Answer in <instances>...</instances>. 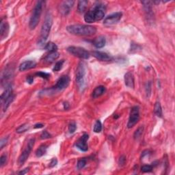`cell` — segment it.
<instances>
[{
	"mask_svg": "<svg viewBox=\"0 0 175 175\" xmlns=\"http://www.w3.org/2000/svg\"><path fill=\"white\" fill-rule=\"evenodd\" d=\"M105 14V6L102 4H97L90 9L84 15L85 21L89 24L103 19Z\"/></svg>",
	"mask_w": 175,
	"mask_h": 175,
	"instance_id": "6da1fadb",
	"label": "cell"
},
{
	"mask_svg": "<svg viewBox=\"0 0 175 175\" xmlns=\"http://www.w3.org/2000/svg\"><path fill=\"white\" fill-rule=\"evenodd\" d=\"M66 30L71 34L77 36H92L96 34L97 28L88 25H71L66 27Z\"/></svg>",
	"mask_w": 175,
	"mask_h": 175,
	"instance_id": "7a4b0ae2",
	"label": "cell"
},
{
	"mask_svg": "<svg viewBox=\"0 0 175 175\" xmlns=\"http://www.w3.org/2000/svg\"><path fill=\"white\" fill-rule=\"evenodd\" d=\"M52 26V17L51 15L48 13L46 15L45 22L42 25L40 31V36L38 40V45L40 46L45 45V43L50 34L51 28Z\"/></svg>",
	"mask_w": 175,
	"mask_h": 175,
	"instance_id": "3957f363",
	"label": "cell"
},
{
	"mask_svg": "<svg viewBox=\"0 0 175 175\" xmlns=\"http://www.w3.org/2000/svg\"><path fill=\"white\" fill-rule=\"evenodd\" d=\"M44 4H45V2L43 1H38L37 2V4H36L33 10L32 14L31 16L29 23V27L31 30L35 29L36 27L38 25V23H39Z\"/></svg>",
	"mask_w": 175,
	"mask_h": 175,
	"instance_id": "277c9868",
	"label": "cell"
},
{
	"mask_svg": "<svg viewBox=\"0 0 175 175\" xmlns=\"http://www.w3.org/2000/svg\"><path fill=\"white\" fill-rule=\"evenodd\" d=\"M67 51L68 53H70L72 55H73L75 57L79 58L84 59V60H87L90 58V53L84 48L80 47H75V46H71L68 47Z\"/></svg>",
	"mask_w": 175,
	"mask_h": 175,
	"instance_id": "5b68a950",
	"label": "cell"
},
{
	"mask_svg": "<svg viewBox=\"0 0 175 175\" xmlns=\"http://www.w3.org/2000/svg\"><path fill=\"white\" fill-rule=\"evenodd\" d=\"M34 143H35L34 138L30 139L29 142H28L26 148H25V150L23 151V153L21 154L19 158V161H18V162H19V164L20 166H22L23 164L26 161L27 158H29L31 151H32V149L34 145Z\"/></svg>",
	"mask_w": 175,
	"mask_h": 175,
	"instance_id": "8992f818",
	"label": "cell"
},
{
	"mask_svg": "<svg viewBox=\"0 0 175 175\" xmlns=\"http://www.w3.org/2000/svg\"><path fill=\"white\" fill-rule=\"evenodd\" d=\"M139 120H140V109L138 106H134L131 110L127 127L129 129L133 127L138 122Z\"/></svg>",
	"mask_w": 175,
	"mask_h": 175,
	"instance_id": "52a82bcc",
	"label": "cell"
},
{
	"mask_svg": "<svg viewBox=\"0 0 175 175\" xmlns=\"http://www.w3.org/2000/svg\"><path fill=\"white\" fill-rule=\"evenodd\" d=\"M70 78L68 75H62L58 79L55 86L51 88V90L53 91H61L65 89L68 86Z\"/></svg>",
	"mask_w": 175,
	"mask_h": 175,
	"instance_id": "ba28073f",
	"label": "cell"
},
{
	"mask_svg": "<svg viewBox=\"0 0 175 175\" xmlns=\"http://www.w3.org/2000/svg\"><path fill=\"white\" fill-rule=\"evenodd\" d=\"M86 65L84 62H81L79 64L76 70V82L78 84L81 85L84 83V79L85 75H86Z\"/></svg>",
	"mask_w": 175,
	"mask_h": 175,
	"instance_id": "9c48e42d",
	"label": "cell"
},
{
	"mask_svg": "<svg viewBox=\"0 0 175 175\" xmlns=\"http://www.w3.org/2000/svg\"><path fill=\"white\" fill-rule=\"evenodd\" d=\"M122 16V12H115V13L108 15L107 17L105 18L103 24L105 25H114L119 22V21L121 19Z\"/></svg>",
	"mask_w": 175,
	"mask_h": 175,
	"instance_id": "30bf717a",
	"label": "cell"
},
{
	"mask_svg": "<svg viewBox=\"0 0 175 175\" xmlns=\"http://www.w3.org/2000/svg\"><path fill=\"white\" fill-rule=\"evenodd\" d=\"M74 1H64L60 3V6H58L59 12L63 15V16H66V15L69 14L71 8L73 7L74 5Z\"/></svg>",
	"mask_w": 175,
	"mask_h": 175,
	"instance_id": "8fae6325",
	"label": "cell"
},
{
	"mask_svg": "<svg viewBox=\"0 0 175 175\" xmlns=\"http://www.w3.org/2000/svg\"><path fill=\"white\" fill-rule=\"evenodd\" d=\"M13 76V68H12V66H7L6 70L4 71L3 75L2 77V86H5L6 88L10 84L8 82L10 79Z\"/></svg>",
	"mask_w": 175,
	"mask_h": 175,
	"instance_id": "7c38bea8",
	"label": "cell"
},
{
	"mask_svg": "<svg viewBox=\"0 0 175 175\" xmlns=\"http://www.w3.org/2000/svg\"><path fill=\"white\" fill-rule=\"evenodd\" d=\"M88 138H89V135L85 133V134L82 135L81 138L76 142L75 144L76 147L83 152L87 151L88 150V146L86 142L88 140Z\"/></svg>",
	"mask_w": 175,
	"mask_h": 175,
	"instance_id": "4fadbf2b",
	"label": "cell"
},
{
	"mask_svg": "<svg viewBox=\"0 0 175 175\" xmlns=\"http://www.w3.org/2000/svg\"><path fill=\"white\" fill-rule=\"evenodd\" d=\"M92 55L94 56L95 58L100 61H104L108 62L112 60V58L110 55L105 52H102V51H94L92 52Z\"/></svg>",
	"mask_w": 175,
	"mask_h": 175,
	"instance_id": "5bb4252c",
	"label": "cell"
},
{
	"mask_svg": "<svg viewBox=\"0 0 175 175\" xmlns=\"http://www.w3.org/2000/svg\"><path fill=\"white\" fill-rule=\"evenodd\" d=\"M141 3L144 5V8H145L146 16L147 17L148 21L153 19V10H152V4L153 2L150 1H144L141 2Z\"/></svg>",
	"mask_w": 175,
	"mask_h": 175,
	"instance_id": "9a60e30c",
	"label": "cell"
},
{
	"mask_svg": "<svg viewBox=\"0 0 175 175\" xmlns=\"http://www.w3.org/2000/svg\"><path fill=\"white\" fill-rule=\"evenodd\" d=\"M9 32V25L8 23L4 21V19H2L1 21V25H0V33H1V40H3L5 39L8 35Z\"/></svg>",
	"mask_w": 175,
	"mask_h": 175,
	"instance_id": "2e32d148",
	"label": "cell"
},
{
	"mask_svg": "<svg viewBox=\"0 0 175 175\" xmlns=\"http://www.w3.org/2000/svg\"><path fill=\"white\" fill-rule=\"evenodd\" d=\"M36 66H37V63H36L35 61H25L20 64L19 69L20 71H25L31 68H34L36 67Z\"/></svg>",
	"mask_w": 175,
	"mask_h": 175,
	"instance_id": "e0dca14e",
	"label": "cell"
},
{
	"mask_svg": "<svg viewBox=\"0 0 175 175\" xmlns=\"http://www.w3.org/2000/svg\"><path fill=\"white\" fill-rule=\"evenodd\" d=\"M125 84L126 86L130 88H134V78H133V75L131 72H128L125 75Z\"/></svg>",
	"mask_w": 175,
	"mask_h": 175,
	"instance_id": "ac0fdd59",
	"label": "cell"
},
{
	"mask_svg": "<svg viewBox=\"0 0 175 175\" xmlns=\"http://www.w3.org/2000/svg\"><path fill=\"white\" fill-rule=\"evenodd\" d=\"M105 91H106V88L103 86H97L96 88H95L93 92H92V97L94 98V99H97V98L102 96L103 94Z\"/></svg>",
	"mask_w": 175,
	"mask_h": 175,
	"instance_id": "d6986e66",
	"label": "cell"
},
{
	"mask_svg": "<svg viewBox=\"0 0 175 175\" xmlns=\"http://www.w3.org/2000/svg\"><path fill=\"white\" fill-rule=\"evenodd\" d=\"M105 43H106V40H105V38L103 37V36H100V37L96 38L93 40V45L97 49L103 47L105 45Z\"/></svg>",
	"mask_w": 175,
	"mask_h": 175,
	"instance_id": "ffe728a7",
	"label": "cell"
},
{
	"mask_svg": "<svg viewBox=\"0 0 175 175\" xmlns=\"http://www.w3.org/2000/svg\"><path fill=\"white\" fill-rule=\"evenodd\" d=\"M59 56H60V54H59V53H58L57 51H55V52H51L45 58V61L47 63H51L55 61L56 60H57V59L59 58Z\"/></svg>",
	"mask_w": 175,
	"mask_h": 175,
	"instance_id": "44dd1931",
	"label": "cell"
},
{
	"mask_svg": "<svg viewBox=\"0 0 175 175\" xmlns=\"http://www.w3.org/2000/svg\"><path fill=\"white\" fill-rule=\"evenodd\" d=\"M12 94V85L10 84L8 86H7L6 88V90L5 91L2 93L1 95V101L2 103H3L5 100L7 99L10 95Z\"/></svg>",
	"mask_w": 175,
	"mask_h": 175,
	"instance_id": "7402d4cb",
	"label": "cell"
},
{
	"mask_svg": "<svg viewBox=\"0 0 175 175\" xmlns=\"http://www.w3.org/2000/svg\"><path fill=\"white\" fill-rule=\"evenodd\" d=\"M88 4V2L86 0H81L78 2V10L79 13H84L86 11Z\"/></svg>",
	"mask_w": 175,
	"mask_h": 175,
	"instance_id": "603a6c76",
	"label": "cell"
},
{
	"mask_svg": "<svg viewBox=\"0 0 175 175\" xmlns=\"http://www.w3.org/2000/svg\"><path fill=\"white\" fill-rule=\"evenodd\" d=\"M44 49L49 51V53L55 52V51H57L58 50V46L55 43L49 42L45 44V45L44 46Z\"/></svg>",
	"mask_w": 175,
	"mask_h": 175,
	"instance_id": "cb8c5ba5",
	"label": "cell"
},
{
	"mask_svg": "<svg viewBox=\"0 0 175 175\" xmlns=\"http://www.w3.org/2000/svg\"><path fill=\"white\" fill-rule=\"evenodd\" d=\"M14 95L12 94V95H10V96L7 99L5 100V101L2 103V105H3V110L4 112L6 111V110L8 109V107L10 106V105L12 103V101H14Z\"/></svg>",
	"mask_w": 175,
	"mask_h": 175,
	"instance_id": "d4e9b609",
	"label": "cell"
},
{
	"mask_svg": "<svg viewBox=\"0 0 175 175\" xmlns=\"http://www.w3.org/2000/svg\"><path fill=\"white\" fill-rule=\"evenodd\" d=\"M47 146L46 145H41L39 148H38L37 151H36V155L38 158H40V157L43 156L47 152Z\"/></svg>",
	"mask_w": 175,
	"mask_h": 175,
	"instance_id": "484cf974",
	"label": "cell"
},
{
	"mask_svg": "<svg viewBox=\"0 0 175 175\" xmlns=\"http://www.w3.org/2000/svg\"><path fill=\"white\" fill-rule=\"evenodd\" d=\"M154 112L157 115V116H158L159 118L162 117V115H163V113H162V109L161 104L159 102H156L155 104V107H154Z\"/></svg>",
	"mask_w": 175,
	"mask_h": 175,
	"instance_id": "4316f807",
	"label": "cell"
},
{
	"mask_svg": "<svg viewBox=\"0 0 175 175\" xmlns=\"http://www.w3.org/2000/svg\"><path fill=\"white\" fill-rule=\"evenodd\" d=\"M30 129V126L28 124H24L22 125L19 126V127L17 129V133H24L25 131H27V130H29Z\"/></svg>",
	"mask_w": 175,
	"mask_h": 175,
	"instance_id": "83f0119b",
	"label": "cell"
},
{
	"mask_svg": "<svg viewBox=\"0 0 175 175\" xmlns=\"http://www.w3.org/2000/svg\"><path fill=\"white\" fill-rule=\"evenodd\" d=\"M64 62V60H61L60 61L57 62H56V64H55V66H54V67L53 68V71L54 72H58L60 70H61L62 68V66H63Z\"/></svg>",
	"mask_w": 175,
	"mask_h": 175,
	"instance_id": "f1b7e54d",
	"label": "cell"
},
{
	"mask_svg": "<svg viewBox=\"0 0 175 175\" xmlns=\"http://www.w3.org/2000/svg\"><path fill=\"white\" fill-rule=\"evenodd\" d=\"M94 131L95 133H100L102 130V124L99 120L96 121L94 126Z\"/></svg>",
	"mask_w": 175,
	"mask_h": 175,
	"instance_id": "f546056e",
	"label": "cell"
},
{
	"mask_svg": "<svg viewBox=\"0 0 175 175\" xmlns=\"http://www.w3.org/2000/svg\"><path fill=\"white\" fill-rule=\"evenodd\" d=\"M36 76L37 77H40V78L45 79H48L50 78V74H49L47 73H45V72H43V71H39L38 72L35 74Z\"/></svg>",
	"mask_w": 175,
	"mask_h": 175,
	"instance_id": "4dcf8cb0",
	"label": "cell"
},
{
	"mask_svg": "<svg viewBox=\"0 0 175 175\" xmlns=\"http://www.w3.org/2000/svg\"><path fill=\"white\" fill-rule=\"evenodd\" d=\"M86 159H79L78 162V164H77V168L78 170H81L82 168H84L86 165Z\"/></svg>",
	"mask_w": 175,
	"mask_h": 175,
	"instance_id": "1f68e13d",
	"label": "cell"
},
{
	"mask_svg": "<svg viewBox=\"0 0 175 175\" xmlns=\"http://www.w3.org/2000/svg\"><path fill=\"white\" fill-rule=\"evenodd\" d=\"M143 131H144V127H139L137 130L135 131V132L134 133V138L135 140H138V138H140V136L142 135L143 133Z\"/></svg>",
	"mask_w": 175,
	"mask_h": 175,
	"instance_id": "d6a6232c",
	"label": "cell"
},
{
	"mask_svg": "<svg viewBox=\"0 0 175 175\" xmlns=\"http://www.w3.org/2000/svg\"><path fill=\"white\" fill-rule=\"evenodd\" d=\"M77 129V125L75 122H71L68 125V131L70 133H73Z\"/></svg>",
	"mask_w": 175,
	"mask_h": 175,
	"instance_id": "836d02e7",
	"label": "cell"
},
{
	"mask_svg": "<svg viewBox=\"0 0 175 175\" xmlns=\"http://www.w3.org/2000/svg\"><path fill=\"white\" fill-rule=\"evenodd\" d=\"M153 167L152 165H145L142 167V172H150L153 170Z\"/></svg>",
	"mask_w": 175,
	"mask_h": 175,
	"instance_id": "e575fe53",
	"label": "cell"
},
{
	"mask_svg": "<svg viewBox=\"0 0 175 175\" xmlns=\"http://www.w3.org/2000/svg\"><path fill=\"white\" fill-rule=\"evenodd\" d=\"M51 138V135L47 131H44L42 132L40 135V138L42 140H46V139H49Z\"/></svg>",
	"mask_w": 175,
	"mask_h": 175,
	"instance_id": "d590c367",
	"label": "cell"
},
{
	"mask_svg": "<svg viewBox=\"0 0 175 175\" xmlns=\"http://www.w3.org/2000/svg\"><path fill=\"white\" fill-rule=\"evenodd\" d=\"M7 160V156L6 155H2L0 158V166L1 167L3 166L5 164H6Z\"/></svg>",
	"mask_w": 175,
	"mask_h": 175,
	"instance_id": "8d00e7d4",
	"label": "cell"
},
{
	"mask_svg": "<svg viewBox=\"0 0 175 175\" xmlns=\"http://www.w3.org/2000/svg\"><path fill=\"white\" fill-rule=\"evenodd\" d=\"M126 162V158L125 155H122L119 159V161H118V164H119L120 166H124Z\"/></svg>",
	"mask_w": 175,
	"mask_h": 175,
	"instance_id": "74e56055",
	"label": "cell"
},
{
	"mask_svg": "<svg viewBox=\"0 0 175 175\" xmlns=\"http://www.w3.org/2000/svg\"><path fill=\"white\" fill-rule=\"evenodd\" d=\"M7 142H8V138H4L3 139H2L1 142H0V147H1V148H3L4 146L6 145Z\"/></svg>",
	"mask_w": 175,
	"mask_h": 175,
	"instance_id": "f35d334b",
	"label": "cell"
},
{
	"mask_svg": "<svg viewBox=\"0 0 175 175\" xmlns=\"http://www.w3.org/2000/svg\"><path fill=\"white\" fill-rule=\"evenodd\" d=\"M58 164V160L56 158H53L51 160V162L49 163V167L50 168H53V167H55Z\"/></svg>",
	"mask_w": 175,
	"mask_h": 175,
	"instance_id": "ab89813d",
	"label": "cell"
},
{
	"mask_svg": "<svg viewBox=\"0 0 175 175\" xmlns=\"http://www.w3.org/2000/svg\"><path fill=\"white\" fill-rule=\"evenodd\" d=\"M26 79H27V83L30 84H33V82H34V77L33 76H27Z\"/></svg>",
	"mask_w": 175,
	"mask_h": 175,
	"instance_id": "60d3db41",
	"label": "cell"
},
{
	"mask_svg": "<svg viewBox=\"0 0 175 175\" xmlns=\"http://www.w3.org/2000/svg\"><path fill=\"white\" fill-rule=\"evenodd\" d=\"M29 170H30L29 168H25V169L23 170H21V172H19V174H22V175L25 174L26 173H27L28 171H29Z\"/></svg>",
	"mask_w": 175,
	"mask_h": 175,
	"instance_id": "b9f144b4",
	"label": "cell"
},
{
	"mask_svg": "<svg viewBox=\"0 0 175 175\" xmlns=\"http://www.w3.org/2000/svg\"><path fill=\"white\" fill-rule=\"evenodd\" d=\"M44 127V125L43 124H41V123H38V124H36L34 125V129H40V128H43Z\"/></svg>",
	"mask_w": 175,
	"mask_h": 175,
	"instance_id": "7bdbcfd3",
	"label": "cell"
},
{
	"mask_svg": "<svg viewBox=\"0 0 175 175\" xmlns=\"http://www.w3.org/2000/svg\"><path fill=\"white\" fill-rule=\"evenodd\" d=\"M63 105H64V110H68V108H69V107H70V105L68 104V102H64Z\"/></svg>",
	"mask_w": 175,
	"mask_h": 175,
	"instance_id": "ee69618b",
	"label": "cell"
}]
</instances>
